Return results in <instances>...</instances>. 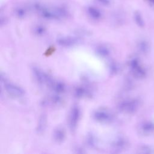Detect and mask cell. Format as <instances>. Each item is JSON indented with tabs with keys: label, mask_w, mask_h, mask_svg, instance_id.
<instances>
[{
	"label": "cell",
	"mask_w": 154,
	"mask_h": 154,
	"mask_svg": "<svg viewBox=\"0 0 154 154\" xmlns=\"http://www.w3.org/2000/svg\"><path fill=\"white\" fill-rule=\"evenodd\" d=\"M1 81L3 83L4 88L8 94L14 97H20L24 95L25 91L20 86L7 81L5 77L4 76L3 74H1Z\"/></svg>",
	"instance_id": "obj_1"
},
{
	"label": "cell",
	"mask_w": 154,
	"mask_h": 154,
	"mask_svg": "<svg viewBox=\"0 0 154 154\" xmlns=\"http://www.w3.org/2000/svg\"><path fill=\"white\" fill-rule=\"evenodd\" d=\"M81 116V109L78 105H73L69 116V126L71 131H75L78 125Z\"/></svg>",
	"instance_id": "obj_2"
},
{
	"label": "cell",
	"mask_w": 154,
	"mask_h": 154,
	"mask_svg": "<svg viewBox=\"0 0 154 154\" xmlns=\"http://www.w3.org/2000/svg\"><path fill=\"white\" fill-rule=\"evenodd\" d=\"M32 73L35 79L39 84H46L48 86L53 80L48 74L37 67H33L32 68Z\"/></svg>",
	"instance_id": "obj_3"
},
{
	"label": "cell",
	"mask_w": 154,
	"mask_h": 154,
	"mask_svg": "<svg viewBox=\"0 0 154 154\" xmlns=\"http://www.w3.org/2000/svg\"><path fill=\"white\" fill-rule=\"evenodd\" d=\"M93 118L95 121L99 123H108L113 121L114 116L108 111L98 109L93 112Z\"/></svg>",
	"instance_id": "obj_4"
},
{
	"label": "cell",
	"mask_w": 154,
	"mask_h": 154,
	"mask_svg": "<svg viewBox=\"0 0 154 154\" xmlns=\"http://www.w3.org/2000/svg\"><path fill=\"white\" fill-rule=\"evenodd\" d=\"M137 108V102L135 100H125L120 102L118 105L120 111L131 113L135 111Z\"/></svg>",
	"instance_id": "obj_5"
},
{
	"label": "cell",
	"mask_w": 154,
	"mask_h": 154,
	"mask_svg": "<svg viewBox=\"0 0 154 154\" xmlns=\"http://www.w3.org/2000/svg\"><path fill=\"white\" fill-rule=\"evenodd\" d=\"M57 45L64 48H69L78 44L80 41L78 38L72 37H62L57 38Z\"/></svg>",
	"instance_id": "obj_6"
},
{
	"label": "cell",
	"mask_w": 154,
	"mask_h": 154,
	"mask_svg": "<svg viewBox=\"0 0 154 154\" xmlns=\"http://www.w3.org/2000/svg\"><path fill=\"white\" fill-rule=\"evenodd\" d=\"M48 86L54 92V93L60 94L63 93L66 91V85L64 82L60 81L54 80V79Z\"/></svg>",
	"instance_id": "obj_7"
},
{
	"label": "cell",
	"mask_w": 154,
	"mask_h": 154,
	"mask_svg": "<svg viewBox=\"0 0 154 154\" xmlns=\"http://www.w3.org/2000/svg\"><path fill=\"white\" fill-rule=\"evenodd\" d=\"M127 145L126 141L123 137H117L111 143V149L115 152H120L124 149Z\"/></svg>",
	"instance_id": "obj_8"
},
{
	"label": "cell",
	"mask_w": 154,
	"mask_h": 154,
	"mask_svg": "<svg viewBox=\"0 0 154 154\" xmlns=\"http://www.w3.org/2000/svg\"><path fill=\"white\" fill-rule=\"evenodd\" d=\"M73 94L77 98H83L90 96V91L83 86H78L74 89Z\"/></svg>",
	"instance_id": "obj_9"
},
{
	"label": "cell",
	"mask_w": 154,
	"mask_h": 154,
	"mask_svg": "<svg viewBox=\"0 0 154 154\" xmlns=\"http://www.w3.org/2000/svg\"><path fill=\"white\" fill-rule=\"evenodd\" d=\"M96 54L102 58H106L110 54V49L104 45H98L96 48Z\"/></svg>",
	"instance_id": "obj_10"
},
{
	"label": "cell",
	"mask_w": 154,
	"mask_h": 154,
	"mask_svg": "<svg viewBox=\"0 0 154 154\" xmlns=\"http://www.w3.org/2000/svg\"><path fill=\"white\" fill-rule=\"evenodd\" d=\"M53 137L54 140L58 143L63 142L65 138V132L61 128H57L54 132Z\"/></svg>",
	"instance_id": "obj_11"
},
{
	"label": "cell",
	"mask_w": 154,
	"mask_h": 154,
	"mask_svg": "<svg viewBox=\"0 0 154 154\" xmlns=\"http://www.w3.org/2000/svg\"><path fill=\"white\" fill-rule=\"evenodd\" d=\"M46 126V116L45 114H42L39 119L38 125L37 127V131L38 133H42L45 130Z\"/></svg>",
	"instance_id": "obj_12"
},
{
	"label": "cell",
	"mask_w": 154,
	"mask_h": 154,
	"mask_svg": "<svg viewBox=\"0 0 154 154\" xmlns=\"http://www.w3.org/2000/svg\"><path fill=\"white\" fill-rule=\"evenodd\" d=\"M97 138L93 133H89L86 137V143L90 147H94L97 144Z\"/></svg>",
	"instance_id": "obj_13"
},
{
	"label": "cell",
	"mask_w": 154,
	"mask_h": 154,
	"mask_svg": "<svg viewBox=\"0 0 154 154\" xmlns=\"http://www.w3.org/2000/svg\"><path fill=\"white\" fill-rule=\"evenodd\" d=\"M49 102L54 105H59L62 103V98L60 96V94L55 93L54 94L51 96L48 100Z\"/></svg>",
	"instance_id": "obj_14"
},
{
	"label": "cell",
	"mask_w": 154,
	"mask_h": 154,
	"mask_svg": "<svg viewBox=\"0 0 154 154\" xmlns=\"http://www.w3.org/2000/svg\"><path fill=\"white\" fill-rule=\"evenodd\" d=\"M109 72L111 75H115L119 71V66L117 63L114 61H111L108 66Z\"/></svg>",
	"instance_id": "obj_15"
},
{
	"label": "cell",
	"mask_w": 154,
	"mask_h": 154,
	"mask_svg": "<svg viewBox=\"0 0 154 154\" xmlns=\"http://www.w3.org/2000/svg\"><path fill=\"white\" fill-rule=\"evenodd\" d=\"M149 1H150V2H151L152 3L154 4V0H149Z\"/></svg>",
	"instance_id": "obj_16"
}]
</instances>
